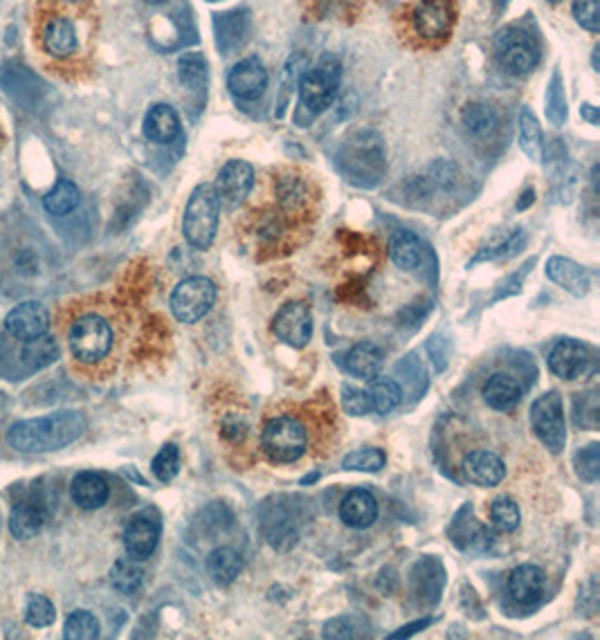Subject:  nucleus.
Returning a JSON list of instances; mask_svg holds the SVG:
<instances>
[{"label":"nucleus","instance_id":"f257e3e1","mask_svg":"<svg viewBox=\"0 0 600 640\" xmlns=\"http://www.w3.org/2000/svg\"><path fill=\"white\" fill-rule=\"evenodd\" d=\"M86 432V418L79 411H57V414L21 420L9 427L7 441L18 452L43 454L61 450Z\"/></svg>","mask_w":600,"mask_h":640},{"label":"nucleus","instance_id":"f03ea898","mask_svg":"<svg viewBox=\"0 0 600 640\" xmlns=\"http://www.w3.org/2000/svg\"><path fill=\"white\" fill-rule=\"evenodd\" d=\"M338 169L342 176L358 187H374L385 176L387 155L385 142L376 131L353 133L338 153Z\"/></svg>","mask_w":600,"mask_h":640},{"label":"nucleus","instance_id":"7ed1b4c3","mask_svg":"<svg viewBox=\"0 0 600 640\" xmlns=\"http://www.w3.org/2000/svg\"><path fill=\"white\" fill-rule=\"evenodd\" d=\"M308 427L295 414H277L266 420L261 429V452L270 463H297L308 452Z\"/></svg>","mask_w":600,"mask_h":640},{"label":"nucleus","instance_id":"20e7f679","mask_svg":"<svg viewBox=\"0 0 600 640\" xmlns=\"http://www.w3.org/2000/svg\"><path fill=\"white\" fill-rule=\"evenodd\" d=\"M218 221H221V200L216 196V189L209 182H200L189 196L183 216L187 243L196 250H207L216 239Z\"/></svg>","mask_w":600,"mask_h":640},{"label":"nucleus","instance_id":"39448f33","mask_svg":"<svg viewBox=\"0 0 600 640\" xmlns=\"http://www.w3.org/2000/svg\"><path fill=\"white\" fill-rule=\"evenodd\" d=\"M342 84V63L335 57H324L315 68L306 70L299 79V104L313 117L331 108Z\"/></svg>","mask_w":600,"mask_h":640},{"label":"nucleus","instance_id":"423d86ee","mask_svg":"<svg viewBox=\"0 0 600 640\" xmlns=\"http://www.w3.org/2000/svg\"><path fill=\"white\" fill-rule=\"evenodd\" d=\"M113 326L108 324V319L88 313L81 315L75 324L70 326L68 344L72 355L84 364H95L108 358V353L113 351Z\"/></svg>","mask_w":600,"mask_h":640},{"label":"nucleus","instance_id":"0eeeda50","mask_svg":"<svg viewBox=\"0 0 600 640\" xmlns=\"http://www.w3.org/2000/svg\"><path fill=\"white\" fill-rule=\"evenodd\" d=\"M495 59L504 70L513 75H529L540 66L542 50L535 36L522 27H504L493 39Z\"/></svg>","mask_w":600,"mask_h":640},{"label":"nucleus","instance_id":"6e6552de","mask_svg":"<svg viewBox=\"0 0 600 640\" xmlns=\"http://www.w3.org/2000/svg\"><path fill=\"white\" fill-rule=\"evenodd\" d=\"M531 427L551 454H560L567 445L565 405L558 391H547L531 405Z\"/></svg>","mask_w":600,"mask_h":640},{"label":"nucleus","instance_id":"1a4fd4ad","mask_svg":"<svg viewBox=\"0 0 600 640\" xmlns=\"http://www.w3.org/2000/svg\"><path fill=\"white\" fill-rule=\"evenodd\" d=\"M216 283L207 277H187L171 292V313L183 324H196L212 310Z\"/></svg>","mask_w":600,"mask_h":640},{"label":"nucleus","instance_id":"9d476101","mask_svg":"<svg viewBox=\"0 0 600 640\" xmlns=\"http://www.w3.org/2000/svg\"><path fill=\"white\" fill-rule=\"evenodd\" d=\"M272 335L290 349H304L313 337V313L304 301H288L281 306L270 324Z\"/></svg>","mask_w":600,"mask_h":640},{"label":"nucleus","instance_id":"9b49d317","mask_svg":"<svg viewBox=\"0 0 600 640\" xmlns=\"http://www.w3.org/2000/svg\"><path fill=\"white\" fill-rule=\"evenodd\" d=\"M39 41L43 52L52 59H70L79 50L77 23L66 14H50L41 18Z\"/></svg>","mask_w":600,"mask_h":640},{"label":"nucleus","instance_id":"f8f14e48","mask_svg":"<svg viewBox=\"0 0 600 640\" xmlns=\"http://www.w3.org/2000/svg\"><path fill=\"white\" fill-rule=\"evenodd\" d=\"M160 533H162V526L156 510H142L138 515H133L124 528L126 555L138 562L149 560V557L156 553Z\"/></svg>","mask_w":600,"mask_h":640},{"label":"nucleus","instance_id":"ddd939ff","mask_svg":"<svg viewBox=\"0 0 600 640\" xmlns=\"http://www.w3.org/2000/svg\"><path fill=\"white\" fill-rule=\"evenodd\" d=\"M252 187H254V169L252 164L245 160L225 162L214 182L216 196L221 200V207L225 209L241 207L245 203V198L250 196Z\"/></svg>","mask_w":600,"mask_h":640},{"label":"nucleus","instance_id":"4468645a","mask_svg":"<svg viewBox=\"0 0 600 640\" xmlns=\"http://www.w3.org/2000/svg\"><path fill=\"white\" fill-rule=\"evenodd\" d=\"M412 23L416 34L425 41L448 39L454 27L452 0H421L414 7Z\"/></svg>","mask_w":600,"mask_h":640},{"label":"nucleus","instance_id":"2eb2a0df","mask_svg":"<svg viewBox=\"0 0 600 640\" xmlns=\"http://www.w3.org/2000/svg\"><path fill=\"white\" fill-rule=\"evenodd\" d=\"M592 364L594 358L589 346L576 340H560L549 353V369L562 380L585 378L592 371Z\"/></svg>","mask_w":600,"mask_h":640},{"label":"nucleus","instance_id":"dca6fc26","mask_svg":"<svg viewBox=\"0 0 600 640\" xmlns=\"http://www.w3.org/2000/svg\"><path fill=\"white\" fill-rule=\"evenodd\" d=\"M445 587V569L441 560L425 555L409 571V591L425 607H434L441 600Z\"/></svg>","mask_w":600,"mask_h":640},{"label":"nucleus","instance_id":"f3484780","mask_svg":"<svg viewBox=\"0 0 600 640\" xmlns=\"http://www.w3.org/2000/svg\"><path fill=\"white\" fill-rule=\"evenodd\" d=\"M227 88L241 102H254L268 90V70L257 57H245L227 75Z\"/></svg>","mask_w":600,"mask_h":640},{"label":"nucleus","instance_id":"a211bd4d","mask_svg":"<svg viewBox=\"0 0 600 640\" xmlns=\"http://www.w3.org/2000/svg\"><path fill=\"white\" fill-rule=\"evenodd\" d=\"M5 328L16 340H34V337L48 333L50 315L39 301H23V304L9 310V315L5 317Z\"/></svg>","mask_w":600,"mask_h":640},{"label":"nucleus","instance_id":"6ab92c4d","mask_svg":"<svg viewBox=\"0 0 600 640\" xmlns=\"http://www.w3.org/2000/svg\"><path fill=\"white\" fill-rule=\"evenodd\" d=\"M461 474L468 483L479 488H495L506 477V465L495 452L475 450L463 456Z\"/></svg>","mask_w":600,"mask_h":640},{"label":"nucleus","instance_id":"aec40b11","mask_svg":"<svg viewBox=\"0 0 600 640\" xmlns=\"http://www.w3.org/2000/svg\"><path fill=\"white\" fill-rule=\"evenodd\" d=\"M250 34V14L245 9H230V12L214 16L216 48L223 57H230L241 48Z\"/></svg>","mask_w":600,"mask_h":640},{"label":"nucleus","instance_id":"412c9836","mask_svg":"<svg viewBox=\"0 0 600 640\" xmlns=\"http://www.w3.org/2000/svg\"><path fill=\"white\" fill-rule=\"evenodd\" d=\"M547 591V575L535 564H520L508 575V593L522 607L538 605Z\"/></svg>","mask_w":600,"mask_h":640},{"label":"nucleus","instance_id":"4be33fe9","mask_svg":"<svg viewBox=\"0 0 600 640\" xmlns=\"http://www.w3.org/2000/svg\"><path fill=\"white\" fill-rule=\"evenodd\" d=\"M547 277L556 283V286L567 290L569 295H574L578 299L585 297L589 288H592V279H589V274L583 265H578L571 259H565V256H551L547 261Z\"/></svg>","mask_w":600,"mask_h":640},{"label":"nucleus","instance_id":"5701e85b","mask_svg":"<svg viewBox=\"0 0 600 640\" xmlns=\"http://www.w3.org/2000/svg\"><path fill=\"white\" fill-rule=\"evenodd\" d=\"M340 519L353 530H367L378 519V501L365 488L351 490L340 504Z\"/></svg>","mask_w":600,"mask_h":640},{"label":"nucleus","instance_id":"b1692460","mask_svg":"<svg viewBox=\"0 0 600 640\" xmlns=\"http://www.w3.org/2000/svg\"><path fill=\"white\" fill-rule=\"evenodd\" d=\"M522 384L511 373H493L481 389L486 405L497 411H511L522 400Z\"/></svg>","mask_w":600,"mask_h":640},{"label":"nucleus","instance_id":"393cba45","mask_svg":"<svg viewBox=\"0 0 600 640\" xmlns=\"http://www.w3.org/2000/svg\"><path fill=\"white\" fill-rule=\"evenodd\" d=\"M383 364H385V353L374 342L353 344L347 353V360H344L347 371L353 378H360V380H374L376 376H380Z\"/></svg>","mask_w":600,"mask_h":640},{"label":"nucleus","instance_id":"a878e982","mask_svg":"<svg viewBox=\"0 0 600 640\" xmlns=\"http://www.w3.org/2000/svg\"><path fill=\"white\" fill-rule=\"evenodd\" d=\"M425 254V245L414 232L398 230L392 239H389V259H392L396 268L400 270L416 272L418 268H423Z\"/></svg>","mask_w":600,"mask_h":640},{"label":"nucleus","instance_id":"bb28decb","mask_svg":"<svg viewBox=\"0 0 600 640\" xmlns=\"http://www.w3.org/2000/svg\"><path fill=\"white\" fill-rule=\"evenodd\" d=\"M144 135L156 144H171L180 135V117L174 106L156 104L144 115Z\"/></svg>","mask_w":600,"mask_h":640},{"label":"nucleus","instance_id":"cd10ccee","mask_svg":"<svg viewBox=\"0 0 600 640\" xmlns=\"http://www.w3.org/2000/svg\"><path fill=\"white\" fill-rule=\"evenodd\" d=\"M70 495L79 508L97 510L106 504L108 497H111V490H108V483L102 474L79 472L77 477L72 479Z\"/></svg>","mask_w":600,"mask_h":640},{"label":"nucleus","instance_id":"c85d7f7f","mask_svg":"<svg viewBox=\"0 0 600 640\" xmlns=\"http://www.w3.org/2000/svg\"><path fill=\"white\" fill-rule=\"evenodd\" d=\"M243 571V557L232 546H218L207 555V573L216 584L227 587L236 582Z\"/></svg>","mask_w":600,"mask_h":640},{"label":"nucleus","instance_id":"c756f323","mask_svg":"<svg viewBox=\"0 0 600 640\" xmlns=\"http://www.w3.org/2000/svg\"><path fill=\"white\" fill-rule=\"evenodd\" d=\"M45 510L34 504V501H23L12 508V515H9V530L16 539H30L36 533H41V528L45 526Z\"/></svg>","mask_w":600,"mask_h":640},{"label":"nucleus","instance_id":"7c9ffc66","mask_svg":"<svg viewBox=\"0 0 600 640\" xmlns=\"http://www.w3.org/2000/svg\"><path fill=\"white\" fill-rule=\"evenodd\" d=\"M461 122L470 135L484 137L497 128L499 113L495 106H490L486 102H468L461 111Z\"/></svg>","mask_w":600,"mask_h":640},{"label":"nucleus","instance_id":"2f4dec72","mask_svg":"<svg viewBox=\"0 0 600 640\" xmlns=\"http://www.w3.org/2000/svg\"><path fill=\"white\" fill-rule=\"evenodd\" d=\"M520 146L526 158L535 164H542L544 160V140L538 117L533 115L529 106L520 111Z\"/></svg>","mask_w":600,"mask_h":640},{"label":"nucleus","instance_id":"473e14b6","mask_svg":"<svg viewBox=\"0 0 600 640\" xmlns=\"http://www.w3.org/2000/svg\"><path fill=\"white\" fill-rule=\"evenodd\" d=\"M369 402L371 409L380 416L392 414V411L403 402V389L398 387V382L392 378H380L376 376L374 380H369Z\"/></svg>","mask_w":600,"mask_h":640},{"label":"nucleus","instance_id":"72a5a7b5","mask_svg":"<svg viewBox=\"0 0 600 640\" xmlns=\"http://www.w3.org/2000/svg\"><path fill=\"white\" fill-rule=\"evenodd\" d=\"M209 63L200 52H187L178 59V79L192 93H203L207 88Z\"/></svg>","mask_w":600,"mask_h":640},{"label":"nucleus","instance_id":"f704fd0d","mask_svg":"<svg viewBox=\"0 0 600 640\" xmlns=\"http://www.w3.org/2000/svg\"><path fill=\"white\" fill-rule=\"evenodd\" d=\"M57 358H59V344L48 333L34 337V340H27V344L23 346V362L34 371L50 367L52 362H57Z\"/></svg>","mask_w":600,"mask_h":640},{"label":"nucleus","instance_id":"c9c22d12","mask_svg":"<svg viewBox=\"0 0 600 640\" xmlns=\"http://www.w3.org/2000/svg\"><path fill=\"white\" fill-rule=\"evenodd\" d=\"M81 200L79 187L72 180H59L43 198V207L52 216H66L72 209H77Z\"/></svg>","mask_w":600,"mask_h":640},{"label":"nucleus","instance_id":"e433bc0d","mask_svg":"<svg viewBox=\"0 0 600 640\" xmlns=\"http://www.w3.org/2000/svg\"><path fill=\"white\" fill-rule=\"evenodd\" d=\"M544 106H547V120L553 126H565L569 117L567 108V95H565V81H562L560 70L553 72V77L547 86V95H544Z\"/></svg>","mask_w":600,"mask_h":640},{"label":"nucleus","instance_id":"4c0bfd02","mask_svg":"<svg viewBox=\"0 0 600 640\" xmlns=\"http://www.w3.org/2000/svg\"><path fill=\"white\" fill-rule=\"evenodd\" d=\"M111 582L117 591L126 593V596L138 591L142 587V569L138 566V560H133V557L117 560L111 569Z\"/></svg>","mask_w":600,"mask_h":640},{"label":"nucleus","instance_id":"58836bf2","mask_svg":"<svg viewBox=\"0 0 600 640\" xmlns=\"http://www.w3.org/2000/svg\"><path fill=\"white\" fill-rule=\"evenodd\" d=\"M387 456L378 447H362V450H353L342 459L344 470L353 472H380L385 468Z\"/></svg>","mask_w":600,"mask_h":640},{"label":"nucleus","instance_id":"ea45409f","mask_svg":"<svg viewBox=\"0 0 600 640\" xmlns=\"http://www.w3.org/2000/svg\"><path fill=\"white\" fill-rule=\"evenodd\" d=\"M490 524L497 533H513L520 526V508L511 497H499L490 504Z\"/></svg>","mask_w":600,"mask_h":640},{"label":"nucleus","instance_id":"a19ab883","mask_svg":"<svg viewBox=\"0 0 600 640\" xmlns=\"http://www.w3.org/2000/svg\"><path fill=\"white\" fill-rule=\"evenodd\" d=\"M99 620L95 614H90L86 609H79L75 614H70L63 627V636L68 640H95L99 638Z\"/></svg>","mask_w":600,"mask_h":640},{"label":"nucleus","instance_id":"79ce46f5","mask_svg":"<svg viewBox=\"0 0 600 640\" xmlns=\"http://www.w3.org/2000/svg\"><path fill=\"white\" fill-rule=\"evenodd\" d=\"M277 198L281 207L288 209V212H295V209L302 207L308 200V189L304 180L299 176H286L277 180Z\"/></svg>","mask_w":600,"mask_h":640},{"label":"nucleus","instance_id":"37998d69","mask_svg":"<svg viewBox=\"0 0 600 640\" xmlns=\"http://www.w3.org/2000/svg\"><path fill=\"white\" fill-rule=\"evenodd\" d=\"M576 474L587 483L600 479V443H589L574 454Z\"/></svg>","mask_w":600,"mask_h":640},{"label":"nucleus","instance_id":"c03bdc74","mask_svg":"<svg viewBox=\"0 0 600 640\" xmlns=\"http://www.w3.org/2000/svg\"><path fill=\"white\" fill-rule=\"evenodd\" d=\"M151 470L156 474V479L162 483H169L178 477L180 472V452L174 443L162 447L156 454V459L151 463Z\"/></svg>","mask_w":600,"mask_h":640},{"label":"nucleus","instance_id":"a18cd8bd","mask_svg":"<svg viewBox=\"0 0 600 640\" xmlns=\"http://www.w3.org/2000/svg\"><path fill=\"white\" fill-rule=\"evenodd\" d=\"M54 618H57V609H54V605L48 598L36 596V593L27 598V605H25L27 625L43 629V627H50L54 623Z\"/></svg>","mask_w":600,"mask_h":640},{"label":"nucleus","instance_id":"49530a36","mask_svg":"<svg viewBox=\"0 0 600 640\" xmlns=\"http://www.w3.org/2000/svg\"><path fill=\"white\" fill-rule=\"evenodd\" d=\"M524 245H526L524 230H515L513 234H508L502 243H497L495 248L481 252L475 261L479 263V261H486V259H495V261L511 259V256H515L517 252H520Z\"/></svg>","mask_w":600,"mask_h":640},{"label":"nucleus","instance_id":"de8ad7c7","mask_svg":"<svg viewBox=\"0 0 600 640\" xmlns=\"http://www.w3.org/2000/svg\"><path fill=\"white\" fill-rule=\"evenodd\" d=\"M574 411H576V425L596 429L598 427V396L592 393H578L574 400Z\"/></svg>","mask_w":600,"mask_h":640},{"label":"nucleus","instance_id":"09e8293b","mask_svg":"<svg viewBox=\"0 0 600 640\" xmlns=\"http://www.w3.org/2000/svg\"><path fill=\"white\" fill-rule=\"evenodd\" d=\"M365 623L358 616H340L326 623L324 627V636L326 638H358L365 636Z\"/></svg>","mask_w":600,"mask_h":640},{"label":"nucleus","instance_id":"8fccbe9b","mask_svg":"<svg viewBox=\"0 0 600 640\" xmlns=\"http://www.w3.org/2000/svg\"><path fill=\"white\" fill-rule=\"evenodd\" d=\"M571 12H574L580 27H585V30L592 32V34H598V30H600V0H574Z\"/></svg>","mask_w":600,"mask_h":640},{"label":"nucleus","instance_id":"3c124183","mask_svg":"<svg viewBox=\"0 0 600 640\" xmlns=\"http://www.w3.org/2000/svg\"><path fill=\"white\" fill-rule=\"evenodd\" d=\"M342 407L347 411L349 416H367L371 411V402H369V393L362 391L353 384H344L342 387Z\"/></svg>","mask_w":600,"mask_h":640},{"label":"nucleus","instance_id":"603ef678","mask_svg":"<svg viewBox=\"0 0 600 640\" xmlns=\"http://www.w3.org/2000/svg\"><path fill=\"white\" fill-rule=\"evenodd\" d=\"M245 434H248V423H245L243 416H227L223 420V436L230 438V441L239 443L245 438Z\"/></svg>","mask_w":600,"mask_h":640},{"label":"nucleus","instance_id":"864d4df0","mask_svg":"<svg viewBox=\"0 0 600 640\" xmlns=\"http://www.w3.org/2000/svg\"><path fill=\"white\" fill-rule=\"evenodd\" d=\"M434 623V618H423V620H416V623H412V625H407V627H403L400 629V632H394L392 636V640H396V638H407V636H412V634H416V632H423L425 627H430Z\"/></svg>","mask_w":600,"mask_h":640},{"label":"nucleus","instance_id":"5fc2aeb1","mask_svg":"<svg viewBox=\"0 0 600 640\" xmlns=\"http://www.w3.org/2000/svg\"><path fill=\"white\" fill-rule=\"evenodd\" d=\"M580 115H583V120H587L592 126L600 124V113H598V108L594 104L580 106Z\"/></svg>","mask_w":600,"mask_h":640},{"label":"nucleus","instance_id":"6e6d98bb","mask_svg":"<svg viewBox=\"0 0 600 640\" xmlns=\"http://www.w3.org/2000/svg\"><path fill=\"white\" fill-rule=\"evenodd\" d=\"M533 196H535V191H533V189H529V191H526V194L522 196L524 200H522V203H520V205H517V209H526V205H533Z\"/></svg>","mask_w":600,"mask_h":640},{"label":"nucleus","instance_id":"4d7b16f0","mask_svg":"<svg viewBox=\"0 0 600 640\" xmlns=\"http://www.w3.org/2000/svg\"><path fill=\"white\" fill-rule=\"evenodd\" d=\"M598 54H600V45H596V48H594V54H592V63H594V70H596V72L600 70V63H598Z\"/></svg>","mask_w":600,"mask_h":640},{"label":"nucleus","instance_id":"13d9d810","mask_svg":"<svg viewBox=\"0 0 600 640\" xmlns=\"http://www.w3.org/2000/svg\"><path fill=\"white\" fill-rule=\"evenodd\" d=\"M147 3H149V5H162V3H165V0H147Z\"/></svg>","mask_w":600,"mask_h":640},{"label":"nucleus","instance_id":"bf43d9fd","mask_svg":"<svg viewBox=\"0 0 600 640\" xmlns=\"http://www.w3.org/2000/svg\"><path fill=\"white\" fill-rule=\"evenodd\" d=\"M59 3H79V0H59Z\"/></svg>","mask_w":600,"mask_h":640},{"label":"nucleus","instance_id":"052dcab7","mask_svg":"<svg viewBox=\"0 0 600 640\" xmlns=\"http://www.w3.org/2000/svg\"><path fill=\"white\" fill-rule=\"evenodd\" d=\"M549 3H553V5H556V3H562V0H549Z\"/></svg>","mask_w":600,"mask_h":640}]
</instances>
